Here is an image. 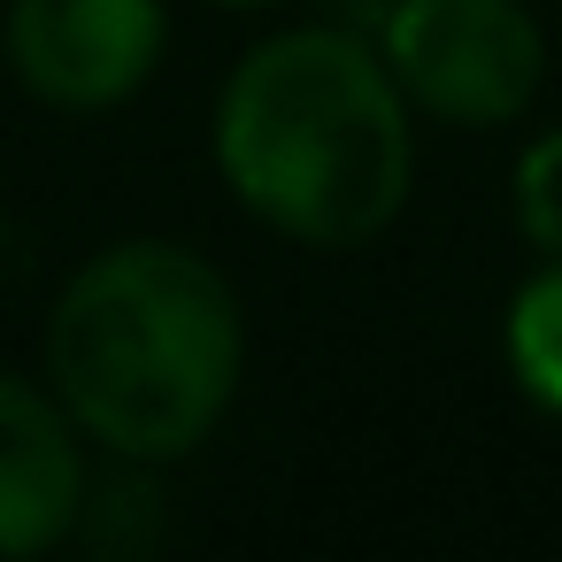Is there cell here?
I'll list each match as a JSON object with an SVG mask.
<instances>
[{
  "label": "cell",
  "mask_w": 562,
  "mask_h": 562,
  "mask_svg": "<svg viewBox=\"0 0 562 562\" xmlns=\"http://www.w3.org/2000/svg\"><path fill=\"white\" fill-rule=\"evenodd\" d=\"M216 170L255 224L293 247L355 255L416 193V109L378 40L293 24L239 55L216 101Z\"/></svg>",
  "instance_id": "cell-1"
},
{
  "label": "cell",
  "mask_w": 562,
  "mask_h": 562,
  "mask_svg": "<svg viewBox=\"0 0 562 562\" xmlns=\"http://www.w3.org/2000/svg\"><path fill=\"white\" fill-rule=\"evenodd\" d=\"M247 316L232 278L178 239L93 255L47 316V385L116 462H186L232 408Z\"/></svg>",
  "instance_id": "cell-2"
},
{
  "label": "cell",
  "mask_w": 562,
  "mask_h": 562,
  "mask_svg": "<svg viewBox=\"0 0 562 562\" xmlns=\"http://www.w3.org/2000/svg\"><path fill=\"white\" fill-rule=\"evenodd\" d=\"M378 55L416 116L508 132L547 86V32L524 0H385Z\"/></svg>",
  "instance_id": "cell-3"
},
{
  "label": "cell",
  "mask_w": 562,
  "mask_h": 562,
  "mask_svg": "<svg viewBox=\"0 0 562 562\" xmlns=\"http://www.w3.org/2000/svg\"><path fill=\"white\" fill-rule=\"evenodd\" d=\"M170 40L162 0H9V63L47 109H116L132 101Z\"/></svg>",
  "instance_id": "cell-4"
},
{
  "label": "cell",
  "mask_w": 562,
  "mask_h": 562,
  "mask_svg": "<svg viewBox=\"0 0 562 562\" xmlns=\"http://www.w3.org/2000/svg\"><path fill=\"white\" fill-rule=\"evenodd\" d=\"M86 516V462L78 424L55 393L0 370V554L24 562L70 539Z\"/></svg>",
  "instance_id": "cell-5"
},
{
  "label": "cell",
  "mask_w": 562,
  "mask_h": 562,
  "mask_svg": "<svg viewBox=\"0 0 562 562\" xmlns=\"http://www.w3.org/2000/svg\"><path fill=\"white\" fill-rule=\"evenodd\" d=\"M501 362L531 408L562 416V255H539L516 278L501 308Z\"/></svg>",
  "instance_id": "cell-6"
},
{
  "label": "cell",
  "mask_w": 562,
  "mask_h": 562,
  "mask_svg": "<svg viewBox=\"0 0 562 562\" xmlns=\"http://www.w3.org/2000/svg\"><path fill=\"white\" fill-rule=\"evenodd\" d=\"M508 224L531 255H562V132H539L508 170Z\"/></svg>",
  "instance_id": "cell-7"
},
{
  "label": "cell",
  "mask_w": 562,
  "mask_h": 562,
  "mask_svg": "<svg viewBox=\"0 0 562 562\" xmlns=\"http://www.w3.org/2000/svg\"><path fill=\"white\" fill-rule=\"evenodd\" d=\"M224 9H278V0H224Z\"/></svg>",
  "instance_id": "cell-8"
}]
</instances>
